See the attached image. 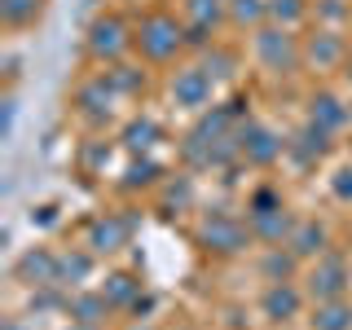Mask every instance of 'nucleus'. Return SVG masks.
I'll use <instances>...</instances> for the list:
<instances>
[{
	"instance_id": "obj_5",
	"label": "nucleus",
	"mask_w": 352,
	"mask_h": 330,
	"mask_svg": "<svg viewBox=\"0 0 352 330\" xmlns=\"http://www.w3.org/2000/svg\"><path fill=\"white\" fill-rule=\"evenodd\" d=\"M84 49L93 62L102 66H115L124 53L132 49V22L124 14H115V9H106V14H97L88 22V36H84Z\"/></svg>"
},
{
	"instance_id": "obj_31",
	"label": "nucleus",
	"mask_w": 352,
	"mask_h": 330,
	"mask_svg": "<svg viewBox=\"0 0 352 330\" xmlns=\"http://www.w3.org/2000/svg\"><path fill=\"white\" fill-rule=\"evenodd\" d=\"M313 18L317 27H344V22H352V5L348 0H313Z\"/></svg>"
},
{
	"instance_id": "obj_35",
	"label": "nucleus",
	"mask_w": 352,
	"mask_h": 330,
	"mask_svg": "<svg viewBox=\"0 0 352 330\" xmlns=\"http://www.w3.org/2000/svg\"><path fill=\"white\" fill-rule=\"evenodd\" d=\"M66 330H102V326H80V322H71Z\"/></svg>"
},
{
	"instance_id": "obj_33",
	"label": "nucleus",
	"mask_w": 352,
	"mask_h": 330,
	"mask_svg": "<svg viewBox=\"0 0 352 330\" xmlns=\"http://www.w3.org/2000/svg\"><path fill=\"white\" fill-rule=\"evenodd\" d=\"M150 308H154V295H141V300H137V304H132V308H128V313H132V317H137V322H141V317H146V313H150Z\"/></svg>"
},
{
	"instance_id": "obj_10",
	"label": "nucleus",
	"mask_w": 352,
	"mask_h": 330,
	"mask_svg": "<svg viewBox=\"0 0 352 330\" xmlns=\"http://www.w3.org/2000/svg\"><path fill=\"white\" fill-rule=\"evenodd\" d=\"M84 247L93 251L97 260L119 256L124 247H132V216H124V212L93 216V220H88V229H84Z\"/></svg>"
},
{
	"instance_id": "obj_11",
	"label": "nucleus",
	"mask_w": 352,
	"mask_h": 330,
	"mask_svg": "<svg viewBox=\"0 0 352 330\" xmlns=\"http://www.w3.org/2000/svg\"><path fill=\"white\" fill-rule=\"evenodd\" d=\"M185 31H190V49L216 44V31L229 22V0H181Z\"/></svg>"
},
{
	"instance_id": "obj_23",
	"label": "nucleus",
	"mask_w": 352,
	"mask_h": 330,
	"mask_svg": "<svg viewBox=\"0 0 352 330\" xmlns=\"http://www.w3.org/2000/svg\"><path fill=\"white\" fill-rule=\"evenodd\" d=\"M159 141H163V128H159V119H150V115L128 119L124 132H119V146H124V154H150Z\"/></svg>"
},
{
	"instance_id": "obj_27",
	"label": "nucleus",
	"mask_w": 352,
	"mask_h": 330,
	"mask_svg": "<svg viewBox=\"0 0 352 330\" xmlns=\"http://www.w3.org/2000/svg\"><path fill=\"white\" fill-rule=\"evenodd\" d=\"M106 75V84L115 88V97H137V93H146V71H137V66H124V62H115Z\"/></svg>"
},
{
	"instance_id": "obj_6",
	"label": "nucleus",
	"mask_w": 352,
	"mask_h": 330,
	"mask_svg": "<svg viewBox=\"0 0 352 330\" xmlns=\"http://www.w3.org/2000/svg\"><path fill=\"white\" fill-rule=\"evenodd\" d=\"M300 282H304V291H308V300H313V304H322V300H344L348 286H352V269H348L344 256L326 251V256L308 260V269H304Z\"/></svg>"
},
{
	"instance_id": "obj_9",
	"label": "nucleus",
	"mask_w": 352,
	"mask_h": 330,
	"mask_svg": "<svg viewBox=\"0 0 352 330\" xmlns=\"http://www.w3.org/2000/svg\"><path fill=\"white\" fill-rule=\"evenodd\" d=\"M238 154L247 168H273V163L286 154V141L260 119H242L238 124Z\"/></svg>"
},
{
	"instance_id": "obj_13",
	"label": "nucleus",
	"mask_w": 352,
	"mask_h": 330,
	"mask_svg": "<svg viewBox=\"0 0 352 330\" xmlns=\"http://www.w3.org/2000/svg\"><path fill=\"white\" fill-rule=\"evenodd\" d=\"M330 146H335V132H326L322 124H313V119H304L300 132H295L291 141H286V154H291L300 168H317V163L330 154Z\"/></svg>"
},
{
	"instance_id": "obj_14",
	"label": "nucleus",
	"mask_w": 352,
	"mask_h": 330,
	"mask_svg": "<svg viewBox=\"0 0 352 330\" xmlns=\"http://www.w3.org/2000/svg\"><path fill=\"white\" fill-rule=\"evenodd\" d=\"M115 88L106 84V75H93V80H84L80 88H75V110L88 119V124H106L110 110H115Z\"/></svg>"
},
{
	"instance_id": "obj_21",
	"label": "nucleus",
	"mask_w": 352,
	"mask_h": 330,
	"mask_svg": "<svg viewBox=\"0 0 352 330\" xmlns=\"http://www.w3.org/2000/svg\"><path fill=\"white\" fill-rule=\"evenodd\" d=\"M300 269H304V260L295 256L291 247H264V256H260V278L264 282H300Z\"/></svg>"
},
{
	"instance_id": "obj_16",
	"label": "nucleus",
	"mask_w": 352,
	"mask_h": 330,
	"mask_svg": "<svg viewBox=\"0 0 352 330\" xmlns=\"http://www.w3.org/2000/svg\"><path fill=\"white\" fill-rule=\"evenodd\" d=\"M14 273H18V282H27V286H58V251H49V247L22 251Z\"/></svg>"
},
{
	"instance_id": "obj_38",
	"label": "nucleus",
	"mask_w": 352,
	"mask_h": 330,
	"mask_svg": "<svg viewBox=\"0 0 352 330\" xmlns=\"http://www.w3.org/2000/svg\"><path fill=\"white\" fill-rule=\"evenodd\" d=\"M348 146H352V141H348Z\"/></svg>"
},
{
	"instance_id": "obj_20",
	"label": "nucleus",
	"mask_w": 352,
	"mask_h": 330,
	"mask_svg": "<svg viewBox=\"0 0 352 330\" xmlns=\"http://www.w3.org/2000/svg\"><path fill=\"white\" fill-rule=\"evenodd\" d=\"M194 207V181H190V172H181V176H168V181L159 185V216L163 220H176V216H185Z\"/></svg>"
},
{
	"instance_id": "obj_28",
	"label": "nucleus",
	"mask_w": 352,
	"mask_h": 330,
	"mask_svg": "<svg viewBox=\"0 0 352 330\" xmlns=\"http://www.w3.org/2000/svg\"><path fill=\"white\" fill-rule=\"evenodd\" d=\"M198 66H203V71L212 75L216 84H225V80H234V71H238V53H234V49H220V44H207V49H203V62H198Z\"/></svg>"
},
{
	"instance_id": "obj_22",
	"label": "nucleus",
	"mask_w": 352,
	"mask_h": 330,
	"mask_svg": "<svg viewBox=\"0 0 352 330\" xmlns=\"http://www.w3.org/2000/svg\"><path fill=\"white\" fill-rule=\"evenodd\" d=\"M97 291L110 300L115 313H128V308L141 300V278H137V273H128V269H115V273H106V282L97 286Z\"/></svg>"
},
{
	"instance_id": "obj_24",
	"label": "nucleus",
	"mask_w": 352,
	"mask_h": 330,
	"mask_svg": "<svg viewBox=\"0 0 352 330\" xmlns=\"http://www.w3.org/2000/svg\"><path fill=\"white\" fill-rule=\"evenodd\" d=\"M93 269H97V256L93 251H80V247H71V251H58V286H80L93 278Z\"/></svg>"
},
{
	"instance_id": "obj_34",
	"label": "nucleus",
	"mask_w": 352,
	"mask_h": 330,
	"mask_svg": "<svg viewBox=\"0 0 352 330\" xmlns=\"http://www.w3.org/2000/svg\"><path fill=\"white\" fill-rule=\"evenodd\" d=\"M344 80L352 84V53H348V62H344Z\"/></svg>"
},
{
	"instance_id": "obj_4",
	"label": "nucleus",
	"mask_w": 352,
	"mask_h": 330,
	"mask_svg": "<svg viewBox=\"0 0 352 330\" xmlns=\"http://www.w3.org/2000/svg\"><path fill=\"white\" fill-rule=\"evenodd\" d=\"M247 225H251V234H256V242H264V247H282V242L291 238V229H295V216H291V207H286L282 190H273V185L251 190Z\"/></svg>"
},
{
	"instance_id": "obj_25",
	"label": "nucleus",
	"mask_w": 352,
	"mask_h": 330,
	"mask_svg": "<svg viewBox=\"0 0 352 330\" xmlns=\"http://www.w3.org/2000/svg\"><path fill=\"white\" fill-rule=\"evenodd\" d=\"M313 330H352V300L344 295V300H322L313 308Z\"/></svg>"
},
{
	"instance_id": "obj_3",
	"label": "nucleus",
	"mask_w": 352,
	"mask_h": 330,
	"mask_svg": "<svg viewBox=\"0 0 352 330\" xmlns=\"http://www.w3.org/2000/svg\"><path fill=\"white\" fill-rule=\"evenodd\" d=\"M251 49H256V62L269 75H295V71H304V36H295L291 27L264 22V27L251 31Z\"/></svg>"
},
{
	"instance_id": "obj_15",
	"label": "nucleus",
	"mask_w": 352,
	"mask_h": 330,
	"mask_svg": "<svg viewBox=\"0 0 352 330\" xmlns=\"http://www.w3.org/2000/svg\"><path fill=\"white\" fill-rule=\"evenodd\" d=\"M308 119H313V124H322L326 132H344L348 128V119H352V110H348V102L339 93H330V88H313V93H308Z\"/></svg>"
},
{
	"instance_id": "obj_32",
	"label": "nucleus",
	"mask_w": 352,
	"mask_h": 330,
	"mask_svg": "<svg viewBox=\"0 0 352 330\" xmlns=\"http://www.w3.org/2000/svg\"><path fill=\"white\" fill-rule=\"evenodd\" d=\"M330 194H335L339 203H352V163H344V168L330 172Z\"/></svg>"
},
{
	"instance_id": "obj_18",
	"label": "nucleus",
	"mask_w": 352,
	"mask_h": 330,
	"mask_svg": "<svg viewBox=\"0 0 352 330\" xmlns=\"http://www.w3.org/2000/svg\"><path fill=\"white\" fill-rule=\"evenodd\" d=\"M163 185V163L154 154H128V168L119 176V190L137 194V190H159Z\"/></svg>"
},
{
	"instance_id": "obj_2",
	"label": "nucleus",
	"mask_w": 352,
	"mask_h": 330,
	"mask_svg": "<svg viewBox=\"0 0 352 330\" xmlns=\"http://www.w3.org/2000/svg\"><path fill=\"white\" fill-rule=\"evenodd\" d=\"M194 242H198V251H207V256H216V260H234L256 242V234H251L247 216L216 207V212H203V220H198V229H194Z\"/></svg>"
},
{
	"instance_id": "obj_29",
	"label": "nucleus",
	"mask_w": 352,
	"mask_h": 330,
	"mask_svg": "<svg viewBox=\"0 0 352 330\" xmlns=\"http://www.w3.org/2000/svg\"><path fill=\"white\" fill-rule=\"evenodd\" d=\"M229 22L234 27H264L269 22V0H229Z\"/></svg>"
},
{
	"instance_id": "obj_1",
	"label": "nucleus",
	"mask_w": 352,
	"mask_h": 330,
	"mask_svg": "<svg viewBox=\"0 0 352 330\" xmlns=\"http://www.w3.org/2000/svg\"><path fill=\"white\" fill-rule=\"evenodd\" d=\"M185 44H190L185 18L163 14V9H150V14H141V22L132 27V49H137L141 62H150V66H168V62H176Z\"/></svg>"
},
{
	"instance_id": "obj_37",
	"label": "nucleus",
	"mask_w": 352,
	"mask_h": 330,
	"mask_svg": "<svg viewBox=\"0 0 352 330\" xmlns=\"http://www.w3.org/2000/svg\"><path fill=\"white\" fill-rule=\"evenodd\" d=\"M176 330H198V326H176Z\"/></svg>"
},
{
	"instance_id": "obj_7",
	"label": "nucleus",
	"mask_w": 352,
	"mask_h": 330,
	"mask_svg": "<svg viewBox=\"0 0 352 330\" xmlns=\"http://www.w3.org/2000/svg\"><path fill=\"white\" fill-rule=\"evenodd\" d=\"M352 44L344 40V31L335 27H313L304 36V71L313 75H330V71H344Z\"/></svg>"
},
{
	"instance_id": "obj_30",
	"label": "nucleus",
	"mask_w": 352,
	"mask_h": 330,
	"mask_svg": "<svg viewBox=\"0 0 352 330\" xmlns=\"http://www.w3.org/2000/svg\"><path fill=\"white\" fill-rule=\"evenodd\" d=\"M313 14V0H269V22H278V27H300V22Z\"/></svg>"
},
{
	"instance_id": "obj_12",
	"label": "nucleus",
	"mask_w": 352,
	"mask_h": 330,
	"mask_svg": "<svg viewBox=\"0 0 352 330\" xmlns=\"http://www.w3.org/2000/svg\"><path fill=\"white\" fill-rule=\"evenodd\" d=\"M304 300H308V291L300 282H269L264 295H260V313H264V322H273V326H291L295 317L304 313Z\"/></svg>"
},
{
	"instance_id": "obj_8",
	"label": "nucleus",
	"mask_w": 352,
	"mask_h": 330,
	"mask_svg": "<svg viewBox=\"0 0 352 330\" xmlns=\"http://www.w3.org/2000/svg\"><path fill=\"white\" fill-rule=\"evenodd\" d=\"M168 97L176 110H190V115H203L216 97V80L203 71V66H176L168 80Z\"/></svg>"
},
{
	"instance_id": "obj_26",
	"label": "nucleus",
	"mask_w": 352,
	"mask_h": 330,
	"mask_svg": "<svg viewBox=\"0 0 352 330\" xmlns=\"http://www.w3.org/2000/svg\"><path fill=\"white\" fill-rule=\"evenodd\" d=\"M40 14H44V0H0V22H5L9 31L31 27Z\"/></svg>"
},
{
	"instance_id": "obj_36",
	"label": "nucleus",
	"mask_w": 352,
	"mask_h": 330,
	"mask_svg": "<svg viewBox=\"0 0 352 330\" xmlns=\"http://www.w3.org/2000/svg\"><path fill=\"white\" fill-rule=\"evenodd\" d=\"M5 330H18V326H14V322H5Z\"/></svg>"
},
{
	"instance_id": "obj_19",
	"label": "nucleus",
	"mask_w": 352,
	"mask_h": 330,
	"mask_svg": "<svg viewBox=\"0 0 352 330\" xmlns=\"http://www.w3.org/2000/svg\"><path fill=\"white\" fill-rule=\"evenodd\" d=\"M66 313H71V322H80V326H102L110 313H115V308H110V300L102 291H75V295H66Z\"/></svg>"
},
{
	"instance_id": "obj_17",
	"label": "nucleus",
	"mask_w": 352,
	"mask_h": 330,
	"mask_svg": "<svg viewBox=\"0 0 352 330\" xmlns=\"http://www.w3.org/2000/svg\"><path fill=\"white\" fill-rule=\"evenodd\" d=\"M286 247L308 264V260H317V256H326V251H330V229L322 225V220H295Z\"/></svg>"
}]
</instances>
